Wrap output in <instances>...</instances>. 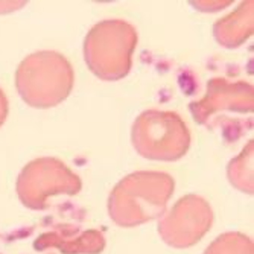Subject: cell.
Listing matches in <instances>:
<instances>
[{"instance_id":"obj_1","label":"cell","mask_w":254,"mask_h":254,"mask_svg":"<svg viewBox=\"0 0 254 254\" xmlns=\"http://www.w3.org/2000/svg\"><path fill=\"white\" fill-rule=\"evenodd\" d=\"M174 192V180L160 172H135L124 178L111 192L108 209L122 227L145 224L158 218Z\"/></svg>"},{"instance_id":"obj_2","label":"cell","mask_w":254,"mask_h":254,"mask_svg":"<svg viewBox=\"0 0 254 254\" xmlns=\"http://www.w3.org/2000/svg\"><path fill=\"white\" fill-rule=\"evenodd\" d=\"M15 85L26 104L48 108L63 102L73 85V70L57 52H37L23 60L15 73Z\"/></svg>"},{"instance_id":"obj_3","label":"cell","mask_w":254,"mask_h":254,"mask_svg":"<svg viewBox=\"0 0 254 254\" xmlns=\"http://www.w3.org/2000/svg\"><path fill=\"white\" fill-rule=\"evenodd\" d=\"M135 43L137 34L128 23L121 20L102 21L87 35V65L102 79L124 78L131 67Z\"/></svg>"},{"instance_id":"obj_4","label":"cell","mask_w":254,"mask_h":254,"mask_svg":"<svg viewBox=\"0 0 254 254\" xmlns=\"http://www.w3.org/2000/svg\"><path fill=\"white\" fill-rule=\"evenodd\" d=\"M132 143L143 157L175 161L188 152L190 134L171 111H145L132 127Z\"/></svg>"},{"instance_id":"obj_5","label":"cell","mask_w":254,"mask_h":254,"mask_svg":"<svg viewBox=\"0 0 254 254\" xmlns=\"http://www.w3.org/2000/svg\"><path fill=\"white\" fill-rule=\"evenodd\" d=\"M79 189V178L55 158L34 160L23 169L17 181L18 198L34 210H43L51 195H75Z\"/></svg>"},{"instance_id":"obj_6","label":"cell","mask_w":254,"mask_h":254,"mask_svg":"<svg viewBox=\"0 0 254 254\" xmlns=\"http://www.w3.org/2000/svg\"><path fill=\"white\" fill-rule=\"evenodd\" d=\"M209 202L196 195L183 196L160 222V236L169 247L189 248L199 242L212 227Z\"/></svg>"},{"instance_id":"obj_7","label":"cell","mask_w":254,"mask_h":254,"mask_svg":"<svg viewBox=\"0 0 254 254\" xmlns=\"http://www.w3.org/2000/svg\"><path fill=\"white\" fill-rule=\"evenodd\" d=\"M253 32V2L244 3L236 12L219 20L215 26L218 41L227 48H235Z\"/></svg>"},{"instance_id":"obj_8","label":"cell","mask_w":254,"mask_h":254,"mask_svg":"<svg viewBox=\"0 0 254 254\" xmlns=\"http://www.w3.org/2000/svg\"><path fill=\"white\" fill-rule=\"evenodd\" d=\"M48 245H55L57 248L63 250L67 254H75V253H88V254H98L99 251L104 250L105 241L102 233L95 232H85L84 235L78 236L76 241L73 242H61V241H55L49 236H43L41 239L37 241V248H44Z\"/></svg>"},{"instance_id":"obj_9","label":"cell","mask_w":254,"mask_h":254,"mask_svg":"<svg viewBox=\"0 0 254 254\" xmlns=\"http://www.w3.org/2000/svg\"><path fill=\"white\" fill-rule=\"evenodd\" d=\"M228 177L238 189L253 192V142H250L248 149L245 148V151L232 161Z\"/></svg>"},{"instance_id":"obj_10","label":"cell","mask_w":254,"mask_h":254,"mask_svg":"<svg viewBox=\"0 0 254 254\" xmlns=\"http://www.w3.org/2000/svg\"><path fill=\"white\" fill-rule=\"evenodd\" d=\"M253 242L242 233H225L219 236L204 254H253Z\"/></svg>"},{"instance_id":"obj_11","label":"cell","mask_w":254,"mask_h":254,"mask_svg":"<svg viewBox=\"0 0 254 254\" xmlns=\"http://www.w3.org/2000/svg\"><path fill=\"white\" fill-rule=\"evenodd\" d=\"M6 114H8V101H6L5 93L0 90V127L3 125V122L6 119Z\"/></svg>"},{"instance_id":"obj_12","label":"cell","mask_w":254,"mask_h":254,"mask_svg":"<svg viewBox=\"0 0 254 254\" xmlns=\"http://www.w3.org/2000/svg\"><path fill=\"white\" fill-rule=\"evenodd\" d=\"M21 5H23V2H0V14H2V12H9L12 9H17Z\"/></svg>"}]
</instances>
